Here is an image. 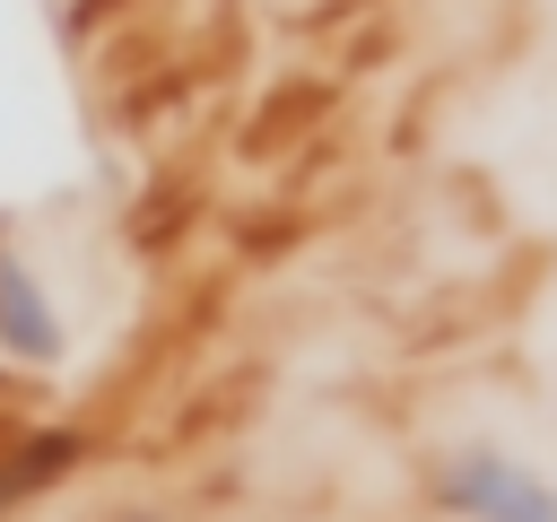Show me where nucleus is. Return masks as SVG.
Masks as SVG:
<instances>
[{
    "instance_id": "nucleus-1",
    "label": "nucleus",
    "mask_w": 557,
    "mask_h": 522,
    "mask_svg": "<svg viewBox=\"0 0 557 522\" xmlns=\"http://www.w3.org/2000/svg\"><path fill=\"white\" fill-rule=\"evenodd\" d=\"M418 496H426L444 522H557V478L531 470L522 452L487 444V435L435 444L426 470H418Z\"/></svg>"
},
{
    "instance_id": "nucleus-2",
    "label": "nucleus",
    "mask_w": 557,
    "mask_h": 522,
    "mask_svg": "<svg viewBox=\"0 0 557 522\" xmlns=\"http://www.w3.org/2000/svg\"><path fill=\"white\" fill-rule=\"evenodd\" d=\"M0 365L17 374H61L70 365V322H61V296L44 287V270L0 235Z\"/></svg>"
},
{
    "instance_id": "nucleus-3",
    "label": "nucleus",
    "mask_w": 557,
    "mask_h": 522,
    "mask_svg": "<svg viewBox=\"0 0 557 522\" xmlns=\"http://www.w3.org/2000/svg\"><path fill=\"white\" fill-rule=\"evenodd\" d=\"M87 452H96V435H87L78 418H17V426L0 435V505L26 513V505H44V496H61V487L87 470Z\"/></svg>"
},
{
    "instance_id": "nucleus-4",
    "label": "nucleus",
    "mask_w": 557,
    "mask_h": 522,
    "mask_svg": "<svg viewBox=\"0 0 557 522\" xmlns=\"http://www.w3.org/2000/svg\"><path fill=\"white\" fill-rule=\"evenodd\" d=\"M96 522H165L157 505H113V513H96Z\"/></svg>"
},
{
    "instance_id": "nucleus-5",
    "label": "nucleus",
    "mask_w": 557,
    "mask_h": 522,
    "mask_svg": "<svg viewBox=\"0 0 557 522\" xmlns=\"http://www.w3.org/2000/svg\"><path fill=\"white\" fill-rule=\"evenodd\" d=\"M0 522H17V513H9V505H0Z\"/></svg>"
}]
</instances>
